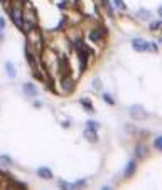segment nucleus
<instances>
[{
	"instance_id": "nucleus-1",
	"label": "nucleus",
	"mask_w": 162,
	"mask_h": 190,
	"mask_svg": "<svg viewBox=\"0 0 162 190\" xmlns=\"http://www.w3.org/2000/svg\"><path fill=\"white\" fill-rule=\"evenodd\" d=\"M132 47L139 52H145V51H152V49H155V46H152L149 42H145L144 39H133L132 41Z\"/></svg>"
},
{
	"instance_id": "nucleus-2",
	"label": "nucleus",
	"mask_w": 162,
	"mask_h": 190,
	"mask_svg": "<svg viewBox=\"0 0 162 190\" xmlns=\"http://www.w3.org/2000/svg\"><path fill=\"white\" fill-rule=\"evenodd\" d=\"M130 116L133 119H144V118H147V113L140 108V106H132L130 108Z\"/></svg>"
},
{
	"instance_id": "nucleus-3",
	"label": "nucleus",
	"mask_w": 162,
	"mask_h": 190,
	"mask_svg": "<svg viewBox=\"0 0 162 190\" xmlns=\"http://www.w3.org/2000/svg\"><path fill=\"white\" fill-rule=\"evenodd\" d=\"M12 20H14V24H15L17 27H22L24 25V20H22V12H21V9H14L12 10Z\"/></svg>"
},
{
	"instance_id": "nucleus-4",
	"label": "nucleus",
	"mask_w": 162,
	"mask_h": 190,
	"mask_svg": "<svg viewBox=\"0 0 162 190\" xmlns=\"http://www.w3.org/2000/svg\"><path fill=\"white\" fill-rule=\"evenodd\" d=\"M24 92H26L27 96H31V98H34V96H37V87L32 84V82H27V84H24Z\"/></svg>"
},
{
	"instance_id": "nucleus-5",
	"label": "nucleus",
	"mask_w": 162,
	"mask_h": 190,
	"mask_svg": "<svg viewBox=\"0 0 162 190\" xmlns=\"http://www.w3.org/2000/svg\"><path fill=\"white\" fill-rule=\"evenodd\" d=\"M37 173H39V177L44 178V180H51L52 178V172L47 168V167H41V168L37 170Z\"/></svg>"
},
{
	"instance_id": "nucleus-6",
	"label": "nucleus",
	"mask_w": 162,
	"mask_h": 190,
	"mask_svg": "<svg viewBox=\"0 0 162 190\" xmlns=\"http://www.w3.org/2000/svg\"><path fill=\"white\" fill-rule=\"evenodd\" d=\"M5 71H7V74H9V77H15V67H14L12 62H7L5 64Z\"/></svg>"
},
{
	"instance_id": "nucleus-7",
	"label": "nucleus",
	"mask_w": 162,
	"mask_h": 190,
	"mask_svg": "<svg viewBox=\"0 0 162 190\" xmlns=\"http://www.w3.org/2000/svg\"><path fill=\"white\" fill-rule=\"evenodd\" d=\"M135 165H137L135 160H130V163H128V167H127V170H125V175H127V177H130V175L135 172Z\"/></svg>"
},
{
	"instance_id": "nucleus-8",
	"label": "nucleus",
	"mask_w": 162,
	"mask_h": 190,
	"mask_svg": "<svg viewBox=\"0 0 162 190\" xmlns=\"http://www.w3.org/2000/svg\"><path fill=\"white\" fill-rule=\"evenodd\" d=\"M84 136H86L89 141H96V136H95V130L86 128V131H84Z\"/></svg>"
},
{
	"instance_id": "nucleus-9",
	"label": "nucleus",
	"mask_w": 162,
	"mask_h": 190,
	"mask_svg": "<svg viewBox=\"0 0 162 190\" xmlns=\"http://www.w3.org/2000/svg\"><path fill=\"white\" fill-rule=\"evenodd\" d=\"M86 128L95 130V131H96V130L100 128V123H96V121H88V123H86Z\"/></svg>"
},
{
	"instance_id": "nucleus-10",
	"label": "nucleus",
	"mask_w": 162,
	"mask_h": 190,
	"mask_svg": "<svg viewBox=\"0 0 162 190\" xmlns=\"http://www.w3.org/2000/svg\"><path fill=\"white\" fill-rule=\"evenodd\" d=\"M89 39H91V41H95V42H96V41H98V39H100V32H98V31H93V32H91V34H89Z\"/></svg>"
},
{
	"instance_id": "nucleus-11",
	"label": "nucleus",
	"mask_w": 162,
	"mask_h": 190,
	"mask_svg": "<svg viewBox=\"0 0 162 190\" xmlns=\"http://www.w3.org/2000/svg\"><path fill=\"white\" fill-rule=\"evenodd\" d=\"M137 15H139V19H150V15H149V12L147 10H140Z\"/></svg>"
},
{
	"instance_id": "nucleus-12",
	"label": "nucleus",
	"mask_w": 162,
	"mask_h": 190,
	"mask_svg": "<svg viewBox=\"0 0 162 190\" xmlns=\"http://www.w3.org/2000/svg\"><path fill=\"white\" fill-rule=\"evenodd\" d=\"M103 99L106 101V103H110V104H113V103H115V99L111 98V96L108 94V92H105V94H103Z\"/></svg>"
},
{
	"instance_id": "nucleus-13",
	"label": "nucleus",
	"mask_w": 162,
	"mask_h": 190,
	"mask_svg": "<svg viewBox=\"0 0 162 190\" xmlns=\"http://www.w3.org/2000/svg\"><path fill=\"white\" fill-rule=\"evenodd\" d=\"M81 104H84V106H86V109H88V111H93V108H91V103H89L88 99H81Z\"/></svg>"
},
{
	"instance_id": "nucleus-14",
	"label": "nucleus",
	"mask_w": 162,
	"mask_h": 190,
	"mask_svg": "<svg viewBox=\"0 0 162 190\" xmlns=\"http://www.w3.org/2000/svg\"><path fill=\"white\" fill-rule=\"evenodd\" d=\"M113 2H115V5L118 7V9H122V10L125 9V4H123V0H113Z\"/></svg>"
},
{
	"instance_id": "nucleus-15",
	"label": "nucleus",
	"mask_w": 162,
	"mask_h": 190,
	"mask_svg": "<svg viewBox=\"0 0 162 190\" xmlns=\"http://www.w3.org/2000/svg\"><path fill=\"white\" fill-rule=\"evenodd\" d=\"M64 89H71V86H73V84H71V79H64Z\"/></svg>"
},
{
	"instance_id": "nucleus-16",
	"label": "nucleus",
	"mask_w": 162,
	"mask_h": 190,
	"mask_svg": "<svg viewBox=\"0 0 162 190\" xmlns=\"http://www.w3.org/2000/svg\"><path fill=\"white\" fill-rule=\"evenodd\" d=\"M159 27H161V22L157 20V22H154V24H150V31H157Z\"/></svg>"
},
{
	"instance_id": "nucleus-17",
	"label": "nucleus",
	"mask_w": 162,
	"mask_h": 190,
	"mask_svg": "<svg viewBox=\"0 0 162 190\" xmlns=\"http://www.w3.org/2000/svg\"><path fill=\"white\" fill-rule=\"evenodd\" d=\"M103 4H105V7H106V10H108V12H110V14H111V12H113V10H111V5H110V4H108V0H103Z\"/></svg>"
},
{
	"instance_id": "nucleus-18",
	"label": "nucleus",
	"mask_w": 162,
	"mask_h": 190,
	"mask_svg": "<svg viewBox=\"0 0 162 190\" xmlns=\"http://www.w3.org/2000/svg\"><path fill=\"white\" fill-rule=\"evenodd\" d=\"M4 29H5V20H4V19L0 17V32L4 31Z\"/></svg>"
},
{
	"instance_id": "nucleus-19",
	"label": "nucleus",
	"mask_w": 162,
	"mask_h": 190,
	"mask_svg": "<svg viewBox=\"0 0 162 190\" xmlns=\"http://www.w3.org/2000/svg\"><path fill=\"white\" fill-rule=\"evenodd\" d=\"M154 145H155L157 150H161V138H155V143H154Z\"/></svg>"
}]
</instances>
